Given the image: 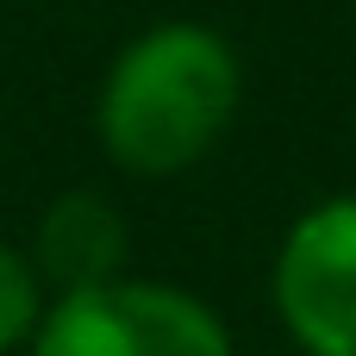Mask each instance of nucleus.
Here are the masks:
<instances>
[{
  "mask_svg": "<svg viewBox=\"0 0 356 356\" xmlns=\"http://www.w3.org/2000/svg\"><path fill=\"white\" fill-rule=\"evenodd\" d=\"M269 300L300 356H356V194L307 207L282 232Z\"/></svg>",
  "mask_w": 356,
  "mask_h": 356,
  "instance_id": "nucleus-3",
  "label": "nucleus"
},
{
  "mask_svg": "<svg viewBox=\"0 0 356 356\" xmlns=\"http://www.w3.org/2000/svg\"><path fill=\"white\" fill-rule=\"evenodd\" d=\"M244 106V56L219 25L163 19L119 44L94 94V131L113 169L138 181L188 175L219 150Z\"/></svg>",
  "mask_w": 356,
  "mask_h": 356,
  "instance_id": "nucleus-1",
  "label": "nucleus"
},
{
  "mask_svg": "<svg viewBox=\"0 0 356 356\" xmlns=\"http://www.w3.org/2000/svg\"><path fill=\"white\" fill-rule=\"evenodd\" d=\"M31 263H38L50 294L113 282V275H125V219L100 194L75 188V194L44 207V219L31 232Z\"/></svg>",
  "mask_w": 356,
  "mask_h": 356,
  "instance_id": "nucleus-4",
  "label": "nucleus"
},
{
  "mask_svg": "<svg viewBox=\"0 0 356 356\" xmlns=\"http://www.w3.org/2000/svg\"><path fill=\"white\" fill-rule=\"evenodd\" d=\"M44 307H50V288H44V275H38L31 250L0 244V356L31 344V332H38Z\"/></svg>",
  "mask_w": 356,
  "mask_h": 356,
  "instance_id": "nucleus-5",
  "label": "nucleus"
},
{
  "mask_svg": "<svg viewBox=\"0 0 356 356\" xmlns=\"http://www.w3.org/2000/svg\"><path fill=\"white\" fill-rule=\"evenodd\" d=\"M25 356H232V332L219 307L175 282L113 275L50 294Z\"/></svg>",
  "mask_w": 356,
  "mask_h": 356,
  "instance_id": "nucleus-2",
  "label": "nucleus"
}]
</instances>
